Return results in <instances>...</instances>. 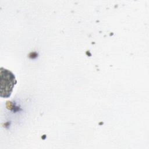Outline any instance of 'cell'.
Returning <instances> with one entry per match:
<instances>
[{
	"mask_svg": "<svg viewBox=\"0 0 149 149\" xmlns=\"http://www.w3.org/2000/svg\"><path fill=\"white\" fill-rule=\"evenodd\" d=\"M17 81L15 74L9 70L1 67L0 69V96L9 98Z\"/></svg>",
	"mask_w": 149,
	"mask_h": 149,
	"instance_id": "1",
	"label": "cell"
}]
</instances>
